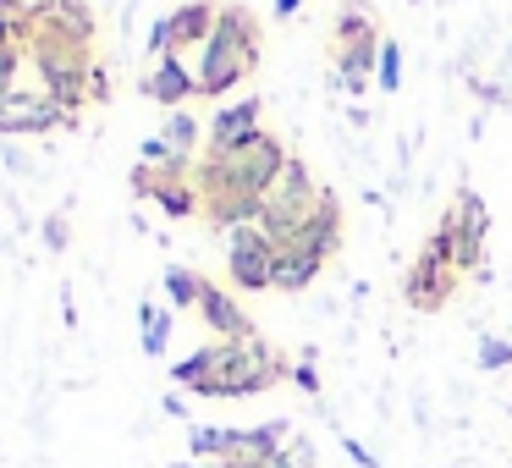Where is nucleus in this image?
Wrapping results in <instances>:
<instances>
[{"label": "nucleus", "mask_w": 512, "mask_h": 468, "mask_svg": "<svg viewBox=\"0 0 512 468\" xmlns=\"http://www.w3.org/2000/svg\"><path fill=\"white\" fill-rule=\"evenodd\" d=\"M28 17H0V50H28Z\"/></svg>", "instance_id": "obj_28"}, {"label": "nucleus", "mask_w": 512, "mask_h": 468, "mask_svg": "<svg viewBox=\"0 0 512 468\" xmlns=\"http://www.w3.org/2000/svg\"><path fill=\"white\" fill-rule=\"evenodd\" d=\"M34 23L39 28H56V34H72V39H83V45H94V34H100L89 0H39Z\"/></svg>", "instance_id": "obj_14"}, {"label": "nucleus", "mask_w": 512, "mask_h": 468, "mask_svg": "<svg viewBox=\"0 0 512 468\" xmlns=\"http://www.w3.org/2000/svg\"><path fill=\"white\" fill-rule=\"evenodd\" d=\"M292 380V364L276 353L270 342L259 336H243V342H215V364L210 375L193 386V397H221V402H237V397H259V391Z\"/></svg>", "instance_id": "obj_3"}, {"label": "nucleus", "mask_w": 512, "mask_h": 468, "mask_svg": "<svg viewBox=\"0 0 512 468\" xmlns=\"http://www.w3.org/2000/svg\"><path fill=\"white\" fill-rule=\"evenodd\" d=\"M199 270H188V265H166V276H160V287H166V298H171V309H199Z\"/></svg>", "instance_id": "obj_22"}, {"label": "nucleus", "mask_w": 512, "mask_h": 468, "mask_svg": "<svg viewBox=\"0 0 512 468\" xmlns=\"http://www.w3.org/2000/svg\"><path fill=\"white\" fill-rule=\"evenodd\" d=\"M479 369H485V375L512 369V342L507 336H485V342H479Z\"/></svg>", "instance_id": "obj_26"}, {"label": "nucleus", "mask_w": 512, "mask_h": 468, "mask_svg": "<svg viewBox=\"0 0 512 468\" xmlns=\"http://www.w3.org/2000/svg\"><path fill=\"white\" fill-rule=\"evenodd\" d=\"M28 61H34L50 100L78 116V105L89 100V78H94V45H83L72 34H56V28H39L28 17Z\"/></svg>", "instance_id": "obj_4"}, {"label": "nucleus", "mask_w": 512, "mask_h": 468, "mask_svg": "<svg viewBox=\"0 0 512 468\" xmlns=\"http://www.w3.org/2000/svg\"><path fill=\"white\" fill-rule=\"evenodd\" d=\"M380 23L369 17V6H358V0H347V6H336L331 17V50L336 45H353V39H375Z\"/></svg>", "instance_id": "obj_19"}, {"label": "nucleus", "mask_w": 512, "mask_h": 468, "mask_svg": "<svg viewBox=\"0 0 512 468\" xmlns=\"http://www.w3.org/2000/svg\"><path fill=\"white\" fill-rule=\"evenodd\" d=\"M485 237H490V215H485V199L479 193H457L452 210L441 215V226H435V243L446 248V259H452L457 276H468V270L485 265Z\"/></svg>", "instance_id": "obj_6"}, {"label": "nucleus", "mask_w": 512, "mask_h": 468, "mask_svg": "<svg viewBox=\"0 0 512 468\" xmlns=\"http://www.w3.org/2000/svg\"><path fill=\"white\" fill-rule=\"evenodd\" d=\"M292 386L309 391V397H320V369H314V347L298 358V364H292Z\"/></svg>", "instance_id": "obj_29"}, {"label": "nucleus", "mask_w": 512, "mask_h": 468, "mask_svg": "<svg viewBox=\"0 0 512 468\" xmlns=\"http://www.w3.org/2000/svg\"><path fill=\"white\" fill-rule=\"evenodd\" d=\"M199 320L210 325L221 342H243V336H254V320H248V309L232 298L226 287H215L210 276L199 281Z\"/></svg>", "instance_id": "obj_12"}, {"label": "nucleus", "mask_w": 512, "mask_h": 468, "mask_svg": "<svg viewBox=\"0 0 512 468\" xmlns=\"http://www.w3.org/2000/svg\"><path fill=\"white\" fill-rule=\"evenodd\" d=\"M204 133H210V127H199L188 111H171V122L160 127V138H166V149H171L177 160H193V149H199Z\"/></svg>", "instance_id": "obj_20"}, {"label": "nucleus", "mask_w": 512, "mask_h": 468, "mask_svg": "<svg viewBox=\"0 0 512 468\" xmlns=\"http://www.w3.org/2000/svg\"><path fill=\"white\" fill-rule=\"evenodd\" d=\"M171 468H232V463H193V457H182V463H171Z\"/></svg>", "instance_id": "obj_37"}, {"label": "nucleus", "mask_w": 512, "mask_h": 468, "mask_svg": "<svg viewBox=\"0 0 512 468\" xmlns=\"http://www.w3.org/2000/svg\"><path fill=\"white\" fill-rule=\"evenodd\" d=\"M144 50L155 61H166V56H182L177 50V34H171V17H155V23H149V39H144Z\"/></svg>", "instance_id": "obj_25"}, {"label": "nucleus", "mask_w": 512, "mask_h": 468, "mask_svg": "<svg viewBox=\"0 0 512 468\" xmlns=\"http://www.w3.org/2000/svg\"><path fill=\"white\" fill-rule=\"evenodd\" d=\"M413 6H424V0H413Z\"/></svg>", "instance_id": "obj_38"}, {"label": "nucleus", "mask_w": 512, "mask_h": 468, "mask_svg": "<svg viewBox=\"0 0 512 468\" xmlns=\"http://www.w3.org/2000/svg\"><path fill=\"white\" fill-rule=\"evenodd\" d=\"M23 56H28V50H0V105L17 94V72H23Z\"/></svg>", "instance_id": "obj_27"}, {"label": "nucleus", "mask_w": 512, "mask_h": 468, "mask_svg": "<svg viewBox=\"0 0 512 468\" xmlns=\"http://www.w3.org/2000/svg\"><path fill=\"white\" fill-rule=\"evenodd\" d=\"M380 94H397L402 89V45L397 39H386V45H380Z\"/></svg>", "instance_id": "obj_24"}, {"label": "nucleus", "mask_w": 512, "mask_h": 468, "mask_svg": "<svg viewBox=\"0 0 512 468\" xmlns=\"http://www.w3.org/2000/svg\"><path fill=\"white\" fill-rule=\"evenodd\" d=\"M215 17H221V6L215 0H182L177 12H171V34H177V50H204L215 34Z\"/></svg>", "instance_id": "obj_16"}, {"label": "nucleus", "mask_w": 512, "mask_h": 468, "mask_svg": "<svg viewBox=\"0 0 512 468\" xmlns=\"http://www.w3.org/2000/svg\"><path fill=\"white\" fill-rule=\"evenodd\" d=\"M320 193H325V188L309 177V166H303V160L292 155V160H287V171H281V177L270 182V193L259 199V221H254V226H259V232H265L276 248H287L292 237L303 232V221L314 215Z\"/></svg>", "instance_id": "obj_5"}, {"label": "nucleus", "mask_w": 512, "mask_h": 468, "mask_svg": "<svg viewBox=\"0 0 512 468\" xmlns=\"http://www.w3.org/2000/svg\"><path fill=\"white\" fill-rule=\"evenodd\" d=\"M259 116H265V100L259 94H248V100H232L221 105V111L210 116V133H204V149H215V155H226V149H243L254 144L265 127H259Z\"/></svg>", "instance_id": "obj_10"}, {"label": "nucleus", "mask_w": 512, "mask_h": 468, "mask_svg": "<svg viewBox=\"0 0 512 468\" xmlns=\"http://www.w3.org/2000/svg\"><path fill=\"white\" fill-rule=\"evenodd\" d=\"M226 276L237 292H265L276 276V243L259 226H237L226 232Z\"/></svg>", "instance_id": "obj_8"}, {"label": "nucleus", "mask_w": 512, "mask_h": 468, "mask_svg": "<svg viewBox=\"0 0 512 468\" xmlns=\"http://www.w3.org/2000/svg\"><path fill=\"white\" fill-rule=\"evenodd\" d=\"M111 94V83H105V67H94V78H89V100H105Z\"/></svg>", "instance_id": "obj_34"}, {"label": "nucleus", "mask_w": 512, "mask_h": 468, "mask_svg": "<svg viewBox=\"0 0 512 468\" xmlns=\"http://www.w3.org/2000/svg\"><path fill=\"white\" fill-rule=\"evenodd\" d=\"M270 468H314V446L292 435V441H287V452H281V457H276V463H270Z\"/></svg>", "instance_id": "obj_30"}, {"label": "nucleus", "mask_w": 512, "mask_h": 468, "mask_svg": "<svg viewBox=\"0 0 512 468\" xmlns=\"http://www.w3.org/2000/svg\"><path fill=\"white\" fill-rule=\"evenodd\" d=\"M457 281H463V276L452 270L446 248L435 243V232H430V243L419 248V259H413V265H408V276H402V298H408V309L435 314V309H446V303H452Z\"/></svg>", "instance_id": "obj_7"}, {"label": "nucleus", "mask_w": 512, "mask_h": 468, "mask_svg": "<svg viewBox=\"0 0 512 468\" xmlns=\"http://www.w3.org/2000/svg\"><path fill=\"white\" fill-rule=\"evenodd\" d=\"M342 452L353 457L358 468H380V457H375V452H364V446H358V441H342Z\"/></svg>", "instance_id": "obj_33"}, {"label": "nucleus", "mask_w": 512, "mask_h": 468, "mask_svg": "<svg viewBox=\"0 0 512 468\" xmlns=\"http://www.w3.org/2000/svg\"><path fill=\"white\" fill-rule=\"evenodd\" d=\"M6 166H12V177H34V160H28L12 138H6Z\"/></svg>", "instance_id": "obj_32"}, {"label": "nucleus", "mask_w": 512, "mask_h": 468, "mask_svg": "<svg viewBox=\"0 0 512 468\" xmlns=\"http://www.w3.org/2000/svg\"><path fill=\"white\" fill-rule=\"evenodd\" d=\"M188 457H193V463H232V457H237V430L188 424Z\"/></svg>", "instance_id": "obj_18"}, {"label": "nucleus", "mask_w": 512, "mask_h": 468, "mask_svg": "<svg viewBox=\"0 0 512 468\" xmlns=\"http://www.w3.org/2000/svg\"><path fill=\"white\" fill-rule=\"evenodd\" d=\"M138 331H144V353L149 358H160L166 353V342H171V309H155V303H138Z\"/></svg>", "instance_id": "obj_21"}, {"label": "nucleus", "mask_w": 512, "mask_h": 468, "mask_svg": "<svg viewBox=\"0 0 512 468\" xmlns=\"http://www.w3.org/2000/svg\"><path fill=\"white\" fill-rule=\"evenodd\" d=\"M138 94L155 100V105H166V111H182L188 100H199V78H193V67L182 56H166L138 78Z\"/></svg>", "instance_id": "obj_11"}, {"label": "nucleus", "mask_w": 512, "mask_h": 468, "mask_svg": "<svg viewBox=\"0 0 512 468\" xmlns=\"http://www.w3.org/2000/svg\"><path fill=\"white\" fill-rule=\"evenodd\" d=\"M380 45H386V34L353 39V45H336V50H331V56H336V78H342L347 94H364V89H369V72L380 67Z\"/></svg>", "instance_id": "obj_15"}, {"label": "nucleus", "mask_w": 512, "mask_h": 468, "mask_svg": "<svg viewBox=\"0 0 512 468\" xmlns=\"http://www.w3.org/2000/svg\"><path fill=\"white\" fill-rule=\"evenodd\" d=\"M45 248H50V254H67V248H72L67 215H50V221H45Z\"/></svg>", "instance_id": "obj_31"}, {"label": "nucleus", "mask_w": 512, "mask_h": 468, "mask_svg": "<svg viewBox=\"0 0 512 468\" xmlns=\"http://www.w3.org/2000/svg\"><path fill=\"white\" fill-rule=\"evenodd\" d=\"M287 149L276 133H259L243 149H204V160L193 166V188H199V215L215 232H237V226L259 221V199L270 193V182L287 171Z\"/></svg>", "instance_id": "obj_1"}, {"label": "nucleus", "mask_w": 512, "mask_h": 468, "mask_svg": "<svg viewBox=\"0 0 512 468\" xmlns=\"http://www.w3.org/2000/svg\"><path fill=\"white\" fill-rule=\"evenodd\" d=\"M287 248H303V254H314V259H331L336 248H342V199H336L331 188L320 193V204H314V215L303 221V232L292 237Z\"/></svg>", "instance_id": "obj_13"}, {"label": "nucleus", "mask_w": 512, "mask_h": 468, "mask_svg": "<svg viewBox=\"0 0 512 468\" xmlns=\"http://www.w3.org/2000/svg\"><path fill=\"white\" fill-rule=\"evenodd\" d=\"M210 364H215V342L199 347V353H188V358H177V364H171V380H177L182 391H193L204 375H210Z\"/></svg>", "instance_id": "obj_23"}, {"label": "nucleus", "mask_w": 512, "mask_h": 468, "mask_svg": "<svg viewBox=\"0 0 512 468\" xmlns=\"http://www.w3.org/2000/svg\"><path fill=\"white\" fill-rule=\"evenodd\" d=\"M320 270H325V259L303 254V248H276V276H270V287L276 292H303Z\"/></svg>", "instance_id": "obj_17"}, {"label": "nucleus", "mask_w": 512, "mask_h": 468, "mask_svg": "<svg viewBox=\"0 0 512 468\" xmlns=\"http://www.w3.org/2000/svg\"><path fill=\"white\" fill-rule=\"evenodd\" d=\"M259 45H265L259 17L248 12V6H221L210 45L199 50V67H193L199 100H226L232 89H243V83L254 78V67H259Z\"/></svg>", "instance_id": "obj_2"}, {"label": "nucleus", "mask_w": 512, "mask_h": 468, "mask_svg": "<svg viewBox=\"0 0 512 468\" xmlns=\"http://www.w3.org/2000/svg\"><path fill=\"white\" fill-rule=\"evenodd\" d=\"M303 12V0H276V17H298Z\"/></svg>", "instance_id": "obj_36"}, {"label": "nucleus", "mask_w": 512, "mask_h": 468, "mask_svg": "<svg viewBox=\"0 0 512 468\" xmlns=\"http://www.w3.org/2000/svg\"><path fill=\"white\" fill-rule=\"evenodd\" d=\"M61 127H78V116L72 111H61L56 100H50L45 89H17L12 100L0 105V138H23V133H61Z\"/></svg>", "instance_id": "obj_9"}, {"label": "nucleus", "mask_w": 512, "mask_h": 468, "mask_svg": "<svg viewBox=\"0 0 512 468\" xmlns=\"http://www.w3.org/2000/svg\"><path fill=\"white\" fill-rule=\"evenodd\" d=\"M28 12H34L28 0H0V17H28Z\"/></svg>", "instance_id": "obj_35"}]
</instances>
